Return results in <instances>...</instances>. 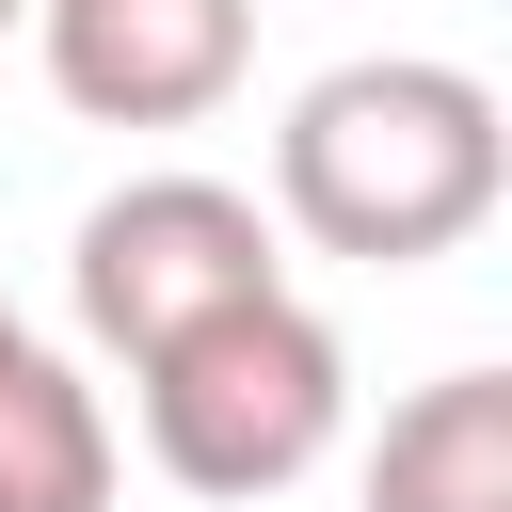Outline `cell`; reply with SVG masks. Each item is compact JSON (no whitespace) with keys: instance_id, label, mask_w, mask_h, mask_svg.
Wrapping results in <instances>:
<instances>
[{"instance_id":"1","label":"cell","mask_w":512,"mask_h":512,"mask_svg":"<svg viewBox=\"0 0 512 512\" xmlns=\"http://www.w3.org/2000/svg\"><path fill=\"white\" fill-rule=\"evenodd\" d=\"M496 192H512V112L480 64H432V48L320 64L272 128V240L352 256V272L464 256L496 224Z\"/></svg>"},{"instance_id":"2","label":"cell","mask_w":512,"mask_h":512,"mask_svg":"<svg viewBox=\"0 0 512 512\" xmlns=\"http://www.w3.org/2000/svg\"><path fill=\"white\" fill-rule=\"evenodd\" d=\"M128 384H144V464L176 496H208V512H256V496L320 480L336 432H352V352H336V320L304 288H256V304L192 320Z\"/></svg>"},{"instance_id":"3","label":"cell","mask_w":512,"mask_h":512,"mask_svg":"<svg viewBox=\"0 0 512 512\" xmlns=\"http://www.w3.org/2000/svg\"><path fill=\"white\" fill-rule=\"evenodd\" d=\"M256 288H288L272 208H256L240 176H192V160H160V176L96 192V208H80V240H64L80 352H112V368L176 352L192 320H224V304H256Z\"/></svg>"},{"instance_id":"4","label":"cell","mask_w":512,"mask_h":512,"mask_svg":"<svg viewBox=\"0 0 512 512\" xmlns=\"http://www.w3.org/2000/svg\"><path fill=\"white\" fill-rule=\"evenodd\" d=\"M32 64L80 128H208L256 80V0H32Z\"/></svg>"},{"instance_id":"5","label":"cell","mask_w":512,"mask_h":512,"mask_svg":"<svg viewBox=\"0 0 512 512\" xmlns=\"http://www.w3.org/2000/svg\"><path fill=\"white\" fill-rule=\"evenodd\" d=\"M352 496L368 512H512V368H432L416 400H384Z\"/></svg>"},{"instance_id":"6","label":"cell","mask_w":512,"mask_h":512,"mask_svg":"<svg viewBox=\"0 0 512 512\" xmlns=\"http://www.w3.org/2000/svg\"><path fill=\"white\" fill-rule=\"evenodd\" d=\"M112 480H128V448H112V400L80 384V352L0 320V512H112Z\"/></svg>"},{"instance_id":"7","label":"cell","mask_w":512,"mask_h":512,"mask_svg":"<svg viewBox=\"0 0 512 512\" xmlns=\"http://www.w3.org/2000/svg\"><path fill=\"white\" fill-rule=\"evenodd\" d=\"M16 16H32V0H0V32H16Z\"/></svg>"},{"instance_id":"8","label":"cell","mask_w":512,"mask_h":512,"mask_svg":"<svg viewBox=\"0 0 512 512\" xmlns=\"http://www.w3.org/2000/svg\"><path fill=\"white\" fill-rule=\"evenodd\" d=\"M0 320H16V304H0Z\"/></svg>"}]
</instances>
